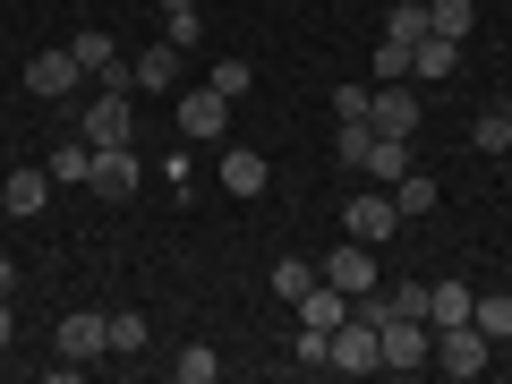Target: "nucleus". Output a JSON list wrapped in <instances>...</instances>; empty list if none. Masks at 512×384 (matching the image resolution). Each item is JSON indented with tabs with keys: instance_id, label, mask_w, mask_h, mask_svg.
Returning a JSON list of instances; mask_svg holds the SVG:
<instances>
[{
	"instance_id": "22",
	"label": "nucleus",
	"mask_w": 512,
	"mask_h": 384,
	"mask_svg": "<svg viewBox=\"0 0 512 384\" xmlns=\"http://www.w3.org/2000/svg\"><path fill=\"white\" fill-rule=\"evenodd\" d=\"M393 205H402V222H419V214H436V180H427V171L410 163L402 180H393Z\"/></svg>"
},
{
	"instance_id": "16",
	"label": "nucleus",
	"mask_w": 512,
	"mask_h": 384,
	"mask_svg": "<svg viewBox=\"0 0 512 384\" xmlns=\"http://www.w3.org/2000/svg\"><path fill=\"white\" fill-rule=\"evenodd\" d=\"M222 188H231V197H265V188H274V163L256 146H231L222 154Z\"/></svg>"
},
{
	"instance_id": "25",
	"label": "nucleus",
	"mask_w": 512,
	"mask_h": 384,
	"mask_svg": "<svg viewBox=\"0 0 512 384\" xmlns=\"http://www.w3.org/2000/svg\"><path fill=\"white\" fill-rule=\"evenodd\" d=\"M308 282H316V265H308V256H274V274H265V291H274V299H299Z\"/></svg>"
},
{
	"instance_id": "12",
	"label": "nucleus",
	"mask_w": 512,
	"mask_h": 384,
	"mask_svg": "<svg viewBox=\"0 0 512 384\" xmlns=\"http://www.w3.org/2000/svg\"><path fill=\"white\" fill-rule=\"evenodd\" d=\"M384 367V350H376V325H359L350 316L342 333H333V376H376Z\"/></svg>"
},
{
	"instance_id": "33",
	"label": "nucleus",
	"mask_w": 512,
	"mask_h": 384,
	"mask_svg": "<svg viewBox=\"0 0 512 384\" xmlns=\"http://www.w3.org/2000/svg\"><path fill=\"white\" fill-rule=\"evenodd\" d=\"M367 103H376V86H333V120H367Z\"/></svg>"
},
{
	"instance_id": "21",
	"label": "nucleus",
	"mask_w": 512,
	"mask_h": 384,
	"mask_svg": "<svg viewBox=\"0 0 512 384\" xmlns=\"http://www.w3.org/2000/svg\"><path fill=\"white\" fill-rule=\"evenodd\" d=\"M470 325L487 333V342H512V291H478L470 299Z\"/></svg>"
},
{
	"instance_id": "7",
	"label": "nucleus",
	"mask_w": 512,
	"mask_h": 384,
	"mask_svg": "<svg viewBox=\"0 0 512 384\" xmlns=\"http://www.w3.org/2000/svg\"><path fill=\"white\" fill-rule=\"evenodd\" d=\"M137 180H146V163H137V146H94V171H86V188L94 197H137Z\"/></svg>"
},
{
	"instance_id": "27",
	"label": "nucleus",
	"mask_w": 512,
	"mask_h": 384,
	"mask_svg": "<svg viewBox=\"0 0 512 384\" xmlns=\"http://www.w3.org/2000/svg\"><path fill=\"white\" fill-rule=\"evenodd\" d=\"M205 86H214L222 103H239V94H256V69H248V60H214V77H205Z\"/></svg>"
},
{
	"instance_id": "9",
	"label": "nucleus",
	"mask_w": 512,
	"mask_h": 384,
	"mask_svg": "<svg viewBox=\"0 0 512 384\" xmlns=\"http://www.w3.org/2000/svg\"><path fill=\"white\" fill-rule=\"evenodd\" d=\"M43 205H52V171L18 163V171H9V180H0V214H9V222H35Z\"/></svg>"
},
{
	"instance_id": "34",
	"label": "nucleus",
	"mask_w": 512,
	"mask_h": 384,
	"mask_svg": "<svg viewBox=\"0 0 512 384\" xmlns=\"http://www.w3.org/2000/svg\"><path fill=\"white\" fill-rule=\"evenodd\" d=\"M197 9H163V43H180V52H188V43H197Z\"/></svg>"
},
{
	"instance_id": "3",
	"label": "nucleus",
	"mask_w": 512,
	"mask_h": 384,
	"mask_svg": "<svg viewBox=\"0 0 512 384\" xmlns=\"http://www.w3.org/2000/svg\"><path fill=\"white\" fill-rule=\"evenodd\" d=\"M436 367H444L453 384H470V376H487V367H495V342H487L478 325H444V333H436Z\"/></svg>"
},
{
	"instance_id": "1",
	"label": "nucleus",
	"mask_w": 512,
	"mask_h": 384,
	"mask_svg": "<svg viewBox=\"0 0 512 384\" xmlns=\"http://www.w3.org/2000/svg\"><path fill=\"white\" fill-rule=\"evenodd\" d=\"M376 350H384V367H393V376L436 367V325H427V316H384V325H376Z\"/></svg>"
},
{
	"instance_id": "31",
	"label": "nucleus",
	"mask_w": 512,
	"mask_h": 384,
	"mask_svg": "<svg viewBox=\"0 0 512 384\" xmlns=\"http://www.w3.org/2000/svg\"><path fill=\"white\" fill-rule=\"evenodd\" d=\"M384 316H427V282H393L384 291Z\"/></svg>"
},
{
	"instance_id": "2",
	"label": "nucleus",
	"mask_w": 512,
	"mask_h": 384,
	"mask_svg": "<svg viewBox=\"0 0 512 384\" xmlns=\"http://www.w3.org/2000/svg\"><path fill=\"white\" fill-rule=\"evenodd\" d=\"M77 137H86V146H137V103H128V86L94 94L86 120H77Z\"/></svg>"
},
{
	"instance_id": "5",
	"label": "nucleus",
	"mask_w": 512,
	"mask_h": 384,
	"mask_svg": "<svg viewBox=\"0 0 512 384\" xmlns=\"http://www.w3.org/2000/svg\"><path fill=\"white\" fill-rule=\"evenodd\" d=\"M60 359H69V367L111 359V316H103V308H77V316H60Z\"/></svg>"
},
{
	"instance_id": "11",
	"label": "nucleus",
	"mask_w": 512,
	"mask_h": 384,
	"mask_svg": "<svg viewBox=\"0 0 512 384\" xmlns=\"http://www.w3.org/2000/svg\"><path fill=\"white\" fill-rule=\"evenodd\" d=\"M222 120H231V103H222L214 86H180V137H197V146H214Z\"/></svg>"
},
{
	"instance_id": "35",
	"label": "nucleus",
	"mask_w": 512,
	"mask_h": 384,
	"mask_svg": "<svg viewBox=\"0 0 512 384\" xmlns=\"http://www.w3.org/2000/svg\"><path fill=\"white\" fill-rule=\"evenodd\" d=\"M9 342H18V316H9V299H0V350H9Z\"/></svg>"
},
{
	"instance_id": "13",
	"label": "nucleus",
	"mask_w": 512,
	"mask_h": 384,
	"mask_svg": "<svg viewBox=\"0 0 512 384\" xmlns=\"http://www.w3.org/2000/svg\"><path fill=\"white\" fill-rule=\"evenodd\" d=\"M69 52H77V69H86L94 86H128V60H120V43H111L103 26H86V35H77Z\"/></svg>"
},
{
	"instance_id": "19",
	"label": "nucleus",
	"mask_w": 512,
	"mask_h": 384,
	"mask_svg": "<svg viewBox=\"0 0 512 384\" xmlns=\"http://www.w3.org/2000/svg\"><path fill=\"white\" fill-rule=\"evenodd\" d=\"M359 171H367V180H376V188H393V180H402V171H410V137H376Z\"/></svg>"
},
{
	"instance_id": "23",
	"label": "nucleus",
	"mask_w": 512,
	"mask_h": 384,
	"mask_svg": "<svg viewBox=\"0 0 512 384\" xmlns=\"http://www.w3.org/2000/svg\"><path fill=\"white\" fill-rule=\"evenodd\" d=\"M86 171H94V146H86V137L52 146V188H86Z\"/></svg>"
},
{
	"instance_id": "18",
	"label": "nucleus",
	"mask_w": 512,
	"mask_h": 384,
	"mask_svg": "<svg viewBox=\"0 0 512 384\" xmlns=\"http://www.w3.org/2000/svg\"><path fill=\"white\" fill-rule=\"evenodd\" d=\"M470 299H478L470 282H427V325H436V333L444 325H470Z\"/></svg>"
},
{
	"instance_id": "30",
	"label": "nucleus",
	"mask_w": 512,
	"mask_h": 384,
	"mask_svg": "<svg viewBox=\"0 0 512 384\" xmlns=\"http://www.w3.org/2000/svg\"><path fill=\"white\" fill-rule=\"evenodd\" d=\"M402 77H410V43L384 35V43H376V86H402Z\"/></svg>"
},
{
	"instance_id": "17",
	"label": "nucleus",
	"mask_w": 512,
	"mask_h": 384,
	"mask_svg": "<svg viewBox=\"0 0 512 384\" xmlns=\"http://www.w3.org/2000/svg\"><path fill=\"white\" fill-rule=\"evenodd\" d=\"M461 69V43L453 35H419L410 43V86H436V77H453Z\"/></svg>"
},
{
	"instance_id": "15",
	"label": "nucleus",
	"mask_w": 512,
	"mask_h": 384,
	"mask_svg": "<svg viewBox=\"0 0 512 384\" xmlns=\"http://www.w3.org/2000/svg\"><path fill=\"white\" fill-rule=\"evenodd\" d=\"M128 86H146V94H180V43H146V52L128 60Z\"/></svg>"
},
{
	"instance_id": "24",
	"label": "nucleus",
	"mask_w": 512,
	"mask_h": 384,
	"mask_svg": "<svg viewBox=\"0 0 512 384\" xmlns=\"http://www.w3.org/2000/svg\"><path fill=\"white\" fill-rule=\"evenodd\" d=\"M470 26H478V9H470V0H427V35L470 43Z\"/></svg>"
},
{
	"instance_id": "26",
	"label": "nucleus",
	"mask_w": 512,
	"mask_h": 384,
	"mask_svg": "<svg viewBox=\"0 0 512 384\" xmlns=\"http://www.w3.org/2000/svg\"><path fill=\"white\" fill-rule=\"evenodd\" d=\"M146 316H137V308H111V359H128V350H146Z\"/></svg>"
},
{
	"instance_id": "10",
	"label": "nucleus",
	"mask_w": 512,
	"mask_h": 384,
	"mask_svg": "<svg viewBox=\"0 0 512 384\" xmlns=\"http://www.w3.org/2000/svg\"><path fill=\"white\" fill-rule=\"evenodd\" d=\"M325 282L342 299H359V291H376V248H367V239H342V248L325 256Z\"/></svg>"
},
{
	"instance_id": "37",
	"label": "nucleus",
	"mask_w": 512,
	"mask_h": 384,
	"mask_svg": "<svg viewBox=\"0 0 512 384\" xmlns=\"http://www.w3.org/2000/svg\"><path fill=\"white\" fill-rule=\"evenodd\" d=\"M154 9H197V0H154Z\"/></svg>"
},
{
	"instance_id": "14",
	"label": "nucleus",
	"mask_w": 512,
	"mask_h": 384,
	"mask_svg": "<svg viewBox=\"0 0 512 384\" xmlns=\"http://www.w3.org/2000/svg\"><path fill=\"white\" fill-rule=\"evenodd\" d=\"M291 308H299V325H308V333H342V325H350V299H342V291H333V282H325V274H316V282H308V291H299V299H291Z\"/></svg>"
},
{
	"instance_id": "32",
	"label": "nucleus",
	"mask_w": 512,
	"mask_h": 384,
	"mask_svg": "<svg viewBox=\"0 0 512 384\" xmlns=\"http://www.w3.org/2000/svg\"><path fill=\"white\" fill-rule=\"evenodd\" d=\"M291 359H299V367H333V333H308V325H299Z\"/></svg>"
},
{
	"instance_id": "8",
	"label": "nucleus",
	"mask_w": 512,
	"mask_h": 384,
	"mask_svg": "<svg viewBox=\"0 0 512 384\" xmlns=\"http://www.w3.org/2000/svg\"><path fill=\"white\" fill-rule=\"evenodd\" d=\"M77 86H86V69H77L69 43H60V52H35V60H26V94H43V103H69Z\"/></svg>"
},
{
	"instance_id": "20",
	"label": "nucleus",
	"mask_w": 512,
	"mask_h": 384,
	"mask_svg": "<svg viewBox=\"0 0 512 384\" xmlns=\"http://www.w3.org/2000/svg\"><path fill=\"white\" fill-rule=\"evenodd\" d=\"M470 146H478V154H495V163H504V154H512V103L478 111V120H470Z\"/></svg>"
},
{
	"instance_id": "6",
	"label": "nucleus",
	"mask_w": 512,
	"mask_h": 384,
	"mask_svg": "<svg viewBox=\"0 0 512 384\" xmlns=\"http://www.w3.org/2000/svg\"><path fill=\"white\" fill-rule=\"evenodd\" d=\"M342 222H350V239L384 248V239L402 231V205H393V188H367V197H350V205H342Z\"/></svg>"
},
{
	"instance_id": "36",
	"label": "nucleus",
	"mask_w": 512,
	"mask_h": 384,
	"mask_svg": "<svg viewBox=\"0 0 512 384\" xmlns=\"http://www.w3.org/2000/svg\"><path fill=\"white\" fill-rule=\"evenodd\" d=\"M9 291H18V265H9V256H0V299H9Z\"/></svg>"
},
{
	"instance_id": "29",
	"label": "nucleus",
	"mask_w": 512,
	"mask_h": 384,
	"mask_svg": "<svg viewBox=\"0 0 512 384\" xmlns=\"http://www.w3.org/2000/svg\"><path fill=\"white\" fill-rule=\"evenodd\" d=\"M393 43H419L427 35V0H393V26H384Z\"/></svg>"
},
{
	"instance_id": "28",
	"label": "nucleus",
	"mask_w": 512,
	"mask_h": 384,
	"mask_svg": "<svg viewBox=\"0 0 512 384\" xmlns=\"http://www.w3.org/2000/svg\"><path fill=\"white\" fill-rule=\"evenodd\" d=\"M171 376H180V384H214V376H222V359H214L205 342H188L180 359H171Z\"/></svg>"
},
{
	"instance_id": "4",
	"label": "nucleus",
	"mask_w": 512,
	"mask_h": 384,
	"mask_svg": "<svg viewBox=\"0 0 512 384\" xmlns=\"http://www.w3.org/2000/svg\"><path fill=\"white\" fill-rule=\"evenodd\" d=\"M419 120H427V103H419V86H376V103H367V128L376 137H419Z\"/></svg>"
}]
</instances>
